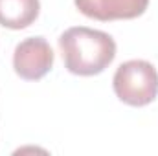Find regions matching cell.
Returning a JSON list of instances; mask_svg holds the SVG:
<instances>
[{
  "mask_svg": "<svg viewBox=\"0 0 158 156\" xmlns=\"http://www.w3.org/2000/svg\"><path fill=\"white\" fill-rule=\"evenodd\" d=\"M53 66V50L44 37L20 40L13 51L15 74L26 81H39Z\"/></svg>",
  "mask_w": 158,
  "mask_h": 156,
  "instance_id": "3",
  "label": "cell"
},
{
  "mask_svg": "<svg viewBox=\"0 0 158 156\" xmlns=\"http://www.w3.org/2000/svg\"><path fill=\"white\" fill-rule=\"evenodd\" d=\"M112 88L119 101L131 107H145L158 96V72L143 59L121 63L112 77Z\"/></svg>",
  "mask_w": 158,
  "mask_h": 156,
  "instance_id": "2",
  "label": "cell"
},
{
  "mask_svg": "<svg viewBox=\"0 0 158 156\" xmlns=\"http://www.w3.org/2000/svg\"><path fill=\"white\" fill-rule=\"evenodd\" d=\"M59 48L66 70L83 77L101 74L116 57L114 39L101 30L86 26L68 28L61 33Z\"/></svg>",
  "mask_w": 158,
  "mask_h": 156,
  "instance_id": "1",
  "label": "cell"
},
{
  "mask_svg": "<svg viewBox=\"0 0 158 156\" xmlns=\"http://www.w3.org/2000/svg\"><path fill=\"white\" fill-rule=\"evenodd\" d=\"M76 7L88 17L101 22L136 18L145 13L149 0H74Z\"/></svg>",
  "mask_w": 158,
  "mask_h": 156,
  "instance_id": "4",
  "label": "cell"
},
{
  "mask_svg": "<svg viewBox=\"0 0 158 156\" xmlns=\"http://www.w3.org/2000/svg\"><path fill=\"white\" fill-rule=\"evenodd\" d=\"M39 11V0H0V26L24 30L37 20Z\"/></svg>",
  "mask_w": 158,
  "mask_h": 156,
  "instance_id": "5",
  "label": "cell"
}]
</instances>
